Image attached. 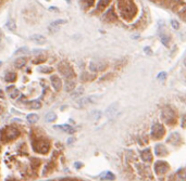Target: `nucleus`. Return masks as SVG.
Segmentation results:
<instances>
[{
    "label": "nucleus",
    "mask_w": 186,
    "mask_h": 181,
    "mask_svg": "<svg viewBox=\"0 0 186 181\" xmlns=\"http://www.w3.org/2000/svg\"><path fill=\"white\" fill-rule=\"evenodd\" d=\"M85 1H86V4H87L89 7H90V6H93V4H94V2H95V0H85Z\"/></svg>",
    "instance_id": "nucleus-39"
},
{
    "label": "nucleus",
    "mask_w": 186,
    "mask_h": 181,
    "mask_svg": "<svg viewBox=\"0 0 186 181\" xmlns=\"http://www.w3.org/2000/svg\"><path fill=\"white\" fill-rule=\"evenodd\" d=\"M65 91L67 92H72L75 89V83L73 80H68L65 83Z\"/></svg>",
    "instance_id": "nucleus-21"
},
{
    "label": "nucleus",
    "mask_w": 186,
    "mask_h": 181,
    "mask_svg": "<svg viewBox=\"0 0 186 181\" xmlns=\"http://www.w3.org/2000/svg\"><path fill=\"white\" fill-rule=\"evenodd\" d=\"M27 48L26 47H22L20 48V49H17V51H15V54H21V53H26L27 52Z\"/></svg>",
    "instance_id": "nucleus-35"
},
{
    "label": "nucleus",
    "mask_w": 186,
    "mask_h": 181,
    "mask_svg": "<svg viewBox=\"0 0 186 181\" xmlns=\"http://www.w3.org/2000/svg\"><path fill=\"white\" fill-rule=\"evenodd\" d=\"M7 181H15L14 179H9V180H7Z\"/></svg>",
    "instance_id": "nucleus-44"
},
{
    "label": "nucleus",
    "mask_w": 186,
    "mask_h": 181,
    "mask_svg": "<svg viewBox=\"0 0 186 181\" xmlns=\"http://www.w3.org/2000/svg\"><path fill=\"white\" fill-rule=\"evenodd\" d=\"M46 60H47V57H45V55H43V54H41V55H37L33 60V64H43Z\"/></svg>",
    "instance_id": "nucleus-25"
},
{
    "label": "nucleus",
    "mask_w": 186,
    "mask_h": 181,
    "mask_svg": "<svg viewBox=\"0 0 186 181\" xmlns=\"http://www.w3.org/2000/svg\"><path fill=\"white\" fill-rule=\"evenodd\" d=\"M160 40L162 42L164 46H169V42H170V37L166 35V34H161V36H160Z\"/></svg>",
    "instance_id": "nucleus-26"
},
{
    "label": "nucleus",
    "mask_w": 186,
    "mask_h": 181,
    "mask_svg": "<svg viewBox=\"0 0 186 181\" xmlns=\"http://www.w3.org/2000/svg\"><path fill=\"white\" fill-rule=\"evenodd\" d=\"M30 40L35 41V42H37V44H44L46 39L43 35H39V34H35L33 36H30Z\"/></svg>",
    "instance_id": "nucleus-17"
},
{
    "label": "nucleus",
    "mask_w": 186,
    "mask_h": 181,
    "mask_svg": "<svg viewBox=\"0 0 186 181\" xmlns=\"http://www.w3.org/2000/svg\"><path fill=\"white\" fill-rule=\"evenodd\" d=\"M177 14L184 22H186V6H181V8L177 11Z\"/></svg>",
    "instance_id": "nucleus-22"
},
{
    "label": "nucleus",
    "mask_w": 186,
    "mask_h": 181,
    "mask_svg": "<svg viewBox=\"0 0 186 181\" xmlns=\"http://www.w3.org/2000/svg\"><path fill=\"white\" fill-rule=\"evenodd\" d=\"M166 73H160V74L158 75V79H160L161 81L166 80Z\"/></svg>",
    "instance_id": "nucleus-36"
},
{
    "label": "nucleus",
    "mask_w": 186,
    "mask_h": 181,
    "mask_svg": "<svg viewBox=\"0 0 186 181\" xmlns=\"http://www.w3.org/2000/svg\"><path fill=\"white\" fill-rule=\"evenodd\" d=\"M8 93H9V97H10L11 99H17V98L20 96V91L17 90V88L10 87V88H8Z\"/></svg>",
    "instance_id": "nucleus-16"
},
{
    "label": "nucleus",
    "mask_w": 186,
    "mask_h": 181,
    "mask_svg": "<svg viewBox=\"0 0 186 181\" xmlns=\"http://www.w3.org/2000/svg\"><path fill=\"white\" fill-rule=\"evenodd\" d=\"M176 176H177L179 179H181V181H186V171L184 169H179L176 172Z\"/></svg>",
    "instance_id": "nucleus-29"
},
{
    "label": "nucleus",
    "mask_w": 186,
    "mask_h": 181,
    "mask_svg": "<svg viewBox=\"0 0 186 181\" xmlns=\"http://www.w3.org/2000/svg\"><path fill=\"white\" fill-rule=\"evenodd\" d=\"M7 27L9 28V30H11V32H14V30L17 29V24H15V22H14L13 20H10L7 23Z\"/></svg>",
    "instance_id": "nucleus-30"
},
{
    "label": "nucleus",
    "mask_w": 186,
    "mask_h": 181,
    "mask_svg": "<svg viewBox=\"0 0 186 181\" xmlns=\"http://www.w3.org/2000/svg\"><path fill=\"white\" fill-rule=\"evenodd\" d=\"M153 169H155V172L157 175L161 176V175H164L168 172V170H169V164L164 161H158L155 164Z\"/></svg>",
    "instance_id": "nucleus-7"
},
{
    "label": "nucleus",
    "mask_w": 186,
    "mask_h": 181,
    "mask_svg": "<svg viewBox=\"0 0 186 181\" xmlns=\"http://www.w3.org/2000/svg\"><path fill=\"white\" fill-rule=\"evenodd\" d=\"M51 85L56 91H60L61 86H62V83H61V78L57 75H52L51 76Z\"/></svg>",
    "instance_id": "nucleus-9"
},
{
    "label": "nucleus",
    "mask_w": 186,
    "mask_h": 181,
    "mask_svg": "<svg viewBox=\"0 0 186 181\" xmlns=\"http://www.w3.org/2000/svg\"><path fill=\"white\" fill-rule=\"evenodd\" d=\"M60 181H76V180L72 179V178H62Z\"/></svg>",
    "instance_id": "nucleus-40"
},
{
    "label": "nucleus",
    "mask_w": 186,
    "mask_h": 181,
    "mask_svg": "<svg viewBox=\"0 0 186 181\" xmlns=\"http://www.w3.org/2000/svg\"><path fill=\"white\" fill-rule=\"evenodd\" d=\"M38 72H41V73H51L52 72V67H49V66H41L38 68Z\"/></svg>",
    "instance_id": "nucleus-33"
},
{
    "label": "nucleus",
    "mask_w": 186,
    "mask_h": 181,
    "mask_svg": "<svg viewBox=\"0 0 186 181\" xmlns=\"http://www.w3.org/2000/svg\"><path fill=\"white\" fill-rule=\"evenodd\" d=\"M4 79L8 83H14L15 79H17V74L13 73V72H8L7 74H6V76H4Z\"/></svg>",
    "instance_id": "nucleus-19"
},
{
    "label": "nucleus",
    "mask_w": 186,
    "mask_h": 181,
    "mask_svg": "<svg viewBox=\"0 0 186 181\" xmlns=\"http://www.w3.org/2000/svg\"><path fill=\"white\" fill-rule=\"evenodd\" d=\"M140 156H142V159L145 163H150L152 161V153L149 149H146V150H143L142 153H140Z\"/></svg>",
    "instance_id": "nucleus-12"
},
{
    "label": "nucleus",
    "mask_w": 186,
    "mask_h": 181,
    "mask_svg": "<svg viewBox=\"0 0 186 181\" xmlns=\"http://www.w3.org/2000/svg\"><path fill=\"white\" fill-rule=\"evenodd\" d=\"M38 119H39V117L37 114H30L27 116V121H30V124H35L36 121H38Z\"/></svg>",
    "instance_id": "nucleus-28"
},
{
    "label": "nucleus",
    "mask_w": 186,
    "mask_h": 181,
    "mask_svg": "<svg viewBox=\"0 0 186 181\" xmlns=\"http://www.w3.org/2000/svg\"><path fill=\"white\" fill-rule=\"evenodd\" d=\"M56 119H57V115L54 114V112L47 113V115H46V121H49V123H52V121H54Z\"/></svg>",
    "instance_id": "nucleus-27"
},
{
    "label": "nucleus",
    "mask_w": 186,
    "mask_h": 181,
    "mask_svg": "<svg viewBox=\"0 0 186 181\" xmlns=\"http://www.w3.org/2000/svg\"><path fill=\"white\" fill-rule=\"evenodd\" d=\"M59 70H60L61 73H62V75L64 76L65 78H68L69 80H71L72 78L74 77L75 74H74V70H73V68H72L69 64L67 63H60L59 64Z\"/></svg>",
    "instance_id": "nucleus-5"
},
{
    "label": "nucleus",
    "mask_w": 186,
    "mask_h": 181,
    "mask_svg": "<svg viewBox=\"0 0 186 181\" xmlns=\"http://www.w3.org/2000/svg\"><path fill=\"white\" fill-rule=\"evenodd\" d=\"M171 24L174 27V29H179V23H176V21H171Z\"/></svg>",
    "instance_id": "nucleus-38"
},
{
    "label": "nucleus",
    "mask_w": 186,
    "mask_h": 181,
    "mask_svg": "<svg viewBox=\"0 0 186 181\" xmlns=\"http://www.w3.org/2000/svg\"><path fill=\"white\" fill-rule=\"evenodd\" d=\"M67 23V21L65 20H57V21H54L52 23H50V25H49V28H50V30L54 29L57 30L58 29V26L59 25H62V24H65Z\"/></svg>",
    "instance_id": "nucleus-18"
},
{
    "label": "nucleus",
    "mask_w": 186,
    "mask_h": 181,
    "mask_svg": "<svg viewBox=\"0 0 186 181\" xmlns=\"http://www.w3.org/2000/svg\"><path fill=\"white\" fill-rule=\"evenodd\" d=\"M155 153L158 156H166L168 154V150H166L164 144H157L155 148Z\"/></svg>",
    "instance_id": "nucleus-11"
},
{
    "label": "nucleus",
    "mask_w": 186,
    "mask_h": 181,
    "mask_svg": "<svg viewBox=\"0 0 186 181\" xmlns=\"http://www.w3.org/2000/svg\"><path fill=\"white\" fill-rule=\"evenodd\" d=\"M164 132H166V129L161 124H155L151 128V137L153 139H161V138L164 136Z\"/></svg>",
    "instance_id": "nucleus-6"
},
{
    "label": "nucleus",
    "mask_w": 186,
    "mask_h": 181,
    "mask_svg": "<svg viewBox=\"0 0 186 181\" xmlns=\"http://www.w3.org/2000/svg\"><path fill=\"white\" fill-rule=\"evenodd\" d=\"M28 106H30V108H33V110H39L41 107V103L39 102V101H30V102H28Z\"/></svg>",
    "instance_id": "nucleus-23"
},
{
    "label": "nucleus",
    "mask_w": 186,
    "mask_h": 181,
    "mask_svg": "<svg viewBox=\"0 0 186 181\" xmlns=\"http://www.w3.org/2000/svg\"><path fill=\"white\" fill-rule=\"evenodd\" d=\"M106 19L108 21H110V22H112V21H115L117 20V17H115L114 14V11H113V9H110V10L107 12V14H106Z\"/></svg>",
    "instance_id": "nucleus-24"
},
{
    "label": "nucleus",
    "mask_w": 186,
    "mask_h": 181,
    "mask_svg": "<svg viewBox=\"0 0 186 181\" xmlns=\"http://www.w3.org/2000/svg\"><path fill=\"white\" fill-rule=\"evenodd\" d=\"M26 62H27L26 57H20L14 61V66L17 67V68H22V67H24L25 65H26Z\"/></svg>",
    "instance_id": "nucleus-14"
},
{
    "label": "nucleus",
    "mask_w": 186,
    "mask_h": 181,
    "mask_svg": "<svg viewBox=\"0 0 186 181\" xmlns=\"http://www.w3.org/2000/svg\"><path fill=\"white\" fill-rule=\"evenodd\" d=\"M20 136V131L15 127H7L4 131V140L12 141L15 140Z\"/></svg>",
    "instance_id": "nucleus-4"
},
{
    "label": "nucleus",
    "mask_w": 186,
    "mask_h": 181,
    "mask_svg": "<svg viewBox=\"0 0 186 181\" xmlns=\"http://www.w3.org/2000/svg\"><path fill=\"white\" fill-rule=\"evenodd\" d=\"M54 129H58V130H61L63 131V132H67V134H74L75 132V128L72 127L71 125H57V126H54Z\"/></svg>",
    "instance_id": "nucleus-8"
},
{
    "label": "nucleus",
    "mask_w": 186,
    "mask_h": 181,
    "mask_svg": "<svg viewBox=\"0 0 186 181\" xmlns=\"http://www.w3.org/2000/svg\"><path fill=\"white\" fill-rule=\"evenodd\" d=\"M72 141H73V139H69L68 142H69V143H72Z\"/></svg>",
    "instance_id": "nucleus-43"
},
{
    "label": "nucleus",
    "mask_w": 186,
    "mask_h": 181,
    "mask_svg": "<svg viewBox=\"0 0 186 181\" xmlns=\"http://www.w3.org/2000/svg\"><path fill=\"white\" fill-rule=\"evenodd\" d=\"M33 148L36 152L41 153V154H47L50 149V144L47 140L44 139H39V140L35 141V143L33 144Z\"/></svg>",
    "instance_id": "nucleus-2"
},
{
    "label": "nucleus",
    "mask_w": 186,
    "mask_h": 181,
    "mask_svg": "<svg viewBox=\"0 0 186 181\" xmlns=\"http://www.w3.org/2000/svg\"><path fill=\"white\" fill-rule=\"evenodd\" d=\"M83 92H84V90H83V88H80V89H78V90L76 91L75 93L72 94V96H73V97H78V96H81V94L83 93Z\"/></svg>",
    "instance_id": "nucleus-37"
},
{
    "label": "nucleus",
    "mask_w": 186,
    "mask_h": 181,
    "mask_svg": "<svg viewBox=\"0 0 186 181\" xmlns=\"http://www.w3.org/2000/svg\"><path fill=\"white\" fill-rule=\"evenodd\" d=\"M91 72H98V70H102L106 68V64L102 62H91L89 65Z\"/></svg>",
    "instance_id": "nucleus-10"
},
{
    "label": "nucleus",
    "mask_w": 186,
    "mask_h": 181,
    "mask_svg": "<svg viewBox=\"0 0 186 181\" xmlns=\"http://www.w3.org/2000/svg\"><path fill=\"white\" fill-rule=\"evenodd\" d=\"M1 64H2V63H1V62H0V66H1Z\"/></svg>",
    "instance_id": "nucleus-45"
},
{
    "label": "nucleus",
    "mask_w": 186,
    "mask_h": 181,
    "mask_svg": "<svg viewBox=\"0 0 186 181\" xmlns=\"http://www.w3.org/2000/svg\"><path fill=\"white\" fill-rule=\"evenodd\" d=\"M103 177L101 178V180H114V175L112 172H106V174L102 175Z\"/></svg>",
    "instance_id": "nucleus-31"
},
{
    "label": "nucleus",
    "mask_w": 186,
    "mask_h": 181,
    "mask_svg": "<svg viewBox=\"0 0 186 181\" xmlns=\"http://www.w3.org/2000/svg\"><path fill=\"white\" fill-rule=\"evenodd\" d=\"M162 118L166 123L172 125L173 123H175L176 121L175 112L173 111L172 108H170V107H164L162 110Z\"/></svg>",
    "instance_id": "nucleus-3"
},
{
    "label": "nucleus",
    "mask_w": 186,
    "mask_h": 181,
    "mask_svg": "<svg viewBox=\"0 0 186 181\" xmlns=\"http://www.w3.org/2000/svg\"><path fill=\"white\" fill-rule=\"evenodd\" d=\"M51 165H54V164H52V162H50V163H49V164L46 166V168H45V170H44V172H43V174L47 175V174H49L50 171H52V169H54V168H51Z\"/></svg>",
    "instance_id": "nucleus-34"
},
{
    "label": "nucleus",
    "mask_w": 186,
    "mask_h": 181,
    "mask_svg": "<svg viewBox=\"0 0 186 181\" xmlns=\"http://www.w3.org/2000/svg\"><path fill=\"white\" fill-rule=\"evenodd\" d=\"M117 111H118V103H113V104H111L108 108H107L106 114L108 115L109 117H111V116H113V115L117 113Z\"/></svg>",
    "instance_id": "nucleus-15"
},
{
    "label": "nucleus",
    "mask_w": 186,
    "mask_h": 181,
    "mask_svg": "<svg viewBox=\"0 0 186 181\" xmlns=\"http://www.w3.org/2000/svg\"><path fill=\"white\" fill-rule=\"evenodd\" d=\"M100 115H101L100 111H93L90 113V118L91 119H94V121H97V119L100 118Z\"/></svg>",
    "instance_id": "nucleus-32"
},
{
    "label": "nucleus",
    "mask_w": 186,
    "mask_h": 181,
    "mask_svg": "<svg viewBox=\"0 0 186 181\" xmlns=\"http://www.w3.org/2000/svg\"><path fill=\"white\" fill-rule=\"evenodd\" d=\"M49 10L54 11V12H57V13L59 12V9H58V8H56V7H50V8H49Z\"/></svg>",
    "instance_id": "nucleus-41"
},
{
    "label": "nucleus",
    "mask_w": 186,
    "mask_h": 181,
    "mask_svg": "<svg viewBox=\"0 0 186 181\" xmlns=\"http://www.w3.org/2000/svg\"><path fill=\"white\" fill-rule=\"evenodd\" d=\"M96 97H88V98H84V99H80L77 101V104L80 106H85L86 104H90V103H94L96 102Z\"/></svg>",
    "instance_id": "nucleus-13"
},
{
    "label": "nucleus",
    "mask_w": 186,
    "mask_h": 181,
    "mask_svg": "<svg viewBox=\"0 0 186 181\" xmlns=\"http://www.w3.org/2000/svg\"><path fill=\"white\" fill-rule=\"evenodd\" d=\"M109 2H110V0H99L98 4H97V9L99 11H103L107 8Z\"/></svg>",
    "instance_id": "nucleus-20"
},
{
    "label": "nucleus",
    "mask_w": 186,
    "mask_h": 181,
    "mask_svg": "<svg viewBox=\"0 0 186 181\" xmlns=\"http://www.w3.org/2000/svg\"><path fill=\"white\" fill-rule=\"evenodd\" d=\"M0 98H1V99H4V91L1 90V89H0Z\"/></svg>",
    "instance_id": "nucleus-42"
},
{
    "label": "nucleus",
    "mask_w": 186,
    "mask_h": 181,
    "mask_svg": "<svg viewBox=\"0 0 186 181\" xmlns=\"http://www.w3.org/2000/svg\"><path fill=\"white\" fill-rule=\"evenodd\" d=\"M119 8L124 17H132L136 11V8L129 0H119Z\"/></svg>",
    "instance_id": "nucleus-1"
}]
</instances>
